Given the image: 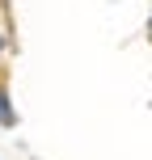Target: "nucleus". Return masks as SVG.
Returning a JSON list of instances; mask_svg holds the SVG:
<instances>
[{
    "mask_svg": "<svg viewBox=\"0 0 152 160\" xmlns=\"http://www.w3.org/2000/svg\"><path fill=\"white\" fill-rule=\"evenodd\" d=\"M17 122V114H13V105H8V93L0 88V127H13Z\"/></svg>",
    "mask_w": 152,
    "mask_h": 160,
    "instance_id": "1",
    "label": "nucleus"
}]
</instances>
